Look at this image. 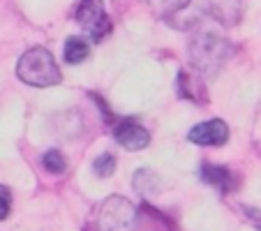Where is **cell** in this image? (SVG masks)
I'll return each mask as SVG.
<instances>
[{"label":"cell","instance_id":"1","mask_svg":"<svg viewBox=\"0 0 261 231\" xmlns=\"http://www.w3.org/2000/svg\"><path fill=\"white\" fill-rule=\"evenodd\" d=\"M231 54L233 46L220 25L213 21H199L197 30L190 37V63L199 72V76L215 79Z\"/></svg>","mask_w":261,"mask_h":231},{"label":"cell","instance_id":"2","mask_svg":"<svg viewBox=\"0 0 261 231\" xmlns=\"http://www.w3.org/2000/svg\"><path fill=\"white\" fill-rule=\"evenodd\" d=\"M16 76L33 88H51L63 79L56 58L44 46H33L21 56L19 65H16Z\"/></svg>","mask_w":261,"mask_h":231},{"label":"cell","instance_id":"3","mask_svg":"<svg viewBox=\"0 0 261 231\" xmlns=\"http://www.w3.org/2000/svg\"><path fill=\"white\" fill-rule=\"evenodd\" d=\"M99 231H141V215L125 197H111L99 211Z\"/></svg>","mask_w":261,"mask_h":231},{"label":"cell","instance_id":"4","mask_svg":"<svg viewBox=\"0 0 261 231\" xmlns=\"http://www.w3.org/2000/svg\"><path fill=\"white\" fill-rule=\"evenodd\" d=\"M74 16H76L81 28L88 33L90 40H95V42H102L111 33V28H114L107 10H104L102 0H81Z\"/></svg>","mask_w":261,"mask_h":231},{"label":"cell","instance_id":"5","mask_svg":"<svg viewBox=\"0 0 261 231\" xmlns=\"http://www.w3.org/2000/svg\"><path fill=\"white\" fill-rule=\"evenodd\" d=\"M188 139L197 146H224L229 141V125L220 118L206 120V123L194 125L188 132Z\"/></svg>","mask_w":261,"mask_h":231},{"label":"cell","instance_id":"6","mask_svg":"<svg viewBox=\"0 0 261 231\" xmlns=\"http://www.w3.org/2000/svg\"><path fill=\"white\" fill-rule=\"evenodd\" d=\"M114 139L127 150H143L150 143V132L137 120L125 118L114 127Z\"/></svg>","mask_w":261,"mask_h":231},{"label":"cell","instance_id":"7","mask_svg":"<svg viewBox=\"0 0 261 231\" xmlns=\"http://www.w3.org/2000/svg\"><path fill=\"white\" fill-rule=\"evenodd\" d=\"M199 176L206 185L215 187L217 192L227 194V192H233L238 187V178L236 173L231 171L229 167H222V164H211V162H203L201 169H199Z\"/></svg>","mask_w":261,"mask_h":231},{"label":"cell","instance_id":"8","mask_svg":"<svg viewBox=\"0 0 261 231\" xmlns=\"http://www.w3.org/2000/svg\"><path fill=\"white\" fill-rule=\"evenodd\" d=\"M132 185L143 199H150L162 192V178L155 171H150V169H139L132 178Z\"/></svg>","mask_w":261,"mask_h":231},{"label":"cell","instance_id":"9","mask_svg":"<svg viewBox=\"0 0 261 231\" xmlns=\"http://www.w3.org/2000/svg\"><path fill=\"white\" fill-rule=\"evenodd\" d=\"M63 56H65V63H69V65L84 63L90 56V42L86 40V37H69V40L65 42Z\"/></svg>","mask_w":261,"mask_h":231},{"label":"cell","instance_id":"10","mask_svg":"<svg viewBox=\"0 0 261 231\" xmlns=\"http://www.w3.org/2000/svg\"><path fill=\"white\" fill-rule=\"evenodd\" d=\"M42 167L46 169L49 173H54V176H60V173L67 171V160H65V155L60 150H46L44 158H42Z\"/></svg>","mask_w":261,"mask_h":231},{"label":"cell","instance_id":"11","mask_svg":"<svg viewBox=\"0 0 261 231\" xmlns=\"http://www.w3.org/2000/svg\"><path fill=\"white\" fill-rule=\"evenodd\" d=\"M188 5H190V0H153L155 12L160 16H164V19H171L173 14H178V12L185 10Z\"/></svg>","mask_w":261,"mask_h":231},{"label":"cell","instance_id":"12","mask_svg":"<svg viewBox=\"0 0 261 231\" xmlns=\"http://www.w3.org/2000/svg\"><path fill=\"white\" fill-rule=\"evenodd\" d=\"M93 171L97 173L99 178H109L116 171V158L111 152H102V155L93 162Z\"/></svg>","mask_w":261,"mask_h":231},{"label":"cell","instance_id":"13","mask_svg":"<svg viewBox=\"0 0 261 231\" xmlns=\"http://www.w3.org/2000/svg\"><path fill=\"white\" fill-rule=\"evenodd\" d=\"M12 211V192L7 185H0V220H5Z\"/></svg>","mask_w":261,"mask_h":231}]
</instances>
